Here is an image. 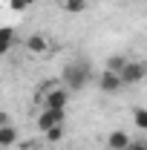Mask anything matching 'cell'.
Instances as JSON below:
<instances>
[{
    "label": "cell",
    "mask_w": 147,
    "mask_h": 150,
    "mask_svg": "<svg viewBox=\"0 0 147 150\" xmlns=\"http://www.w3.org/2000/svg\"><path fill=\"white\" fill-rule=\"evenodd\" d=\"M124 64H127V58H124V55H112L110 61H107V69L118 75V72H121V67H124Z\"/></svg>",
    "instance_id": "cell-11"
},
{
    "label": "cell",
    "mask_w": 147,
    "mask_h": 150,
    "mask_svg": "<svg viewBox=\"0 0 147 150\" xmlns=\"http://www.w3.org/2000/svg\"><path fill=\"white\" fill-rule=\"evenodd\" d=\"M61 6H64L69 15H78V12L87 9V0H61Z\"/></svg>",
    "instance_id": "cell-10"
},
{
    "label": "cell",
    "mask_w": 147,
    "mask_h": 150,
    "mask_svg": "<svg viewBox=\"0 0 147 150\" xmlns=\"http://www.w3.org/2000/svg\"><path fill=\"white\" fill-rule=\"evenodd\" d=\"M18 144V130L9 124V127H0V150H9Z\"/></svg>",
    "instance_id": "cell-8"
},
{
    "label": "cell",
    "mask_w": 147,
    "mask_h": 150,
    "mask_svg": "<svg viewBox=\"0 0 147 150\" xmlns=\"http://www.w3.org/2000/svg\"><path fill=\"white\" fill-rule=\"evenodd\" d=\"M32 3H35V0H12V9H26V6H32Z\"/></svg>",
    "instance_id": "cell-14"
},
{
    "label": "cell",
    "mask_w": 147,
    "mask_h": 150,
    "mask_svg": "<svg viewBox=\"0 0 147 150\" xmlns=\"http://www.w3.org/2000/svg\"><path fill=\"white\" fill-rule=\"evenodd\" d=\"M98 87H101V93H118L121 90V78L110 69H104V72L98 75Z\"/></svg>",
    "instance_id": "cell-4"
},
{
    "label": "cell",
    "mask_w": 147,
    "mask_h": 150,
    "mask_svg": "<svg viewBox=\"0 0 147 150\" xmlns=\"http://www.w3.org/2000/svg\"><path fill=\"white\" fill-rule=\"evenodd\" d=\"M9 124H12V115L6 110H0V127H9Z\"/></svg>",
    "instance_id": "cell-15"
},
{
    "label": "cell",
    "mask_w": 147,
    "mask_h": 150,
    "mask_svg": "<svg viewBox=\"0 0 147 150\" xmlns=\"http://www.w3.org/2000/svg\"><path fill=\"white\" fill-rule=\"evenodd\" d=\"M64 81H66L69 90H84L87 81H90V69H87L84 64H69V67L64 69Z\"/></svg>",
    "instance_id": "cell-1"
},
{
    "label": "cell",
    "mask_w": 147,
    "mask_h": 150,
    "mask_svg": "<svg viewBox=\"0 0 147 150\" xmlns=\"http://www.w3.org/2000/svg\"><path fill=\"white\" fill-rule=\"evenodd\" d=\"M130 142H133V139H130L124 130H112L110 136H107V147L110 150H127Z\"/></svg>",
    "instance_id": "cell-6"
},
{
    "label": "cell",
    "mask_w": 147,
    "mask_h": 150,
    "mask_svg": "<svg viewBox=\"0 0 147 150\" xmlns=\"http://www.w3.org/2000/svg\"><path fill=\"white\" fill-rule=\"evenodd\" d=\"M133 121H136V127H139V130H144V127H147V110L139 107V110L133 112Z\"/></svg>",
    "instance_id": "cell-13"
},
{
    "label": "cell",
    "mask_w": 147,
    "mask_h": 150,
    "mask_svg": "<svg viewBox=\"0 0 147 150\" xmlns=\"http://www.w3.org/2000/svg\"><path fill=\"white\" fill-rule=\"evenodd\" d=\"M64 118H66V110H52V107H46V110L40 112V118H37V127L46 133L49 127H58V124H64Z\"/></svg>",
    "instance_id": "cell-3"
},
{
    "label": "cell",
    "mask_w": 147,
    "mask_h": 150,
    "mask_svg": "<svg viewBox=\"0 0 147 150\" xmlns=\"http://www.w3.org/2000/svg\"><path fill=\"white\" fill-rule=\"evenodd\" d=\"M43 136H46V142H52V144H55V142H61V139H64V124H58V127H49Z\"/></svg>",
    "instance_id": "cell-12"
},
{
    "label": "cell",
    "mask_w": 147,
    "mask_h": 150,
    "mask_svg": "<svg viewBox=\"0 0 147 150\" xmlns=\"http://www.w3.org/2000/svg\"><path fill=\"white\" fill-rule=\"evenodd\" d=\"M12 43H15V32H12L9 26H3V29H0V55H6V52L12 49Z\"/></svg>",
    "instance_id": "cell-9"
},
{
    "label": "cell",
    "mask_w": 147,
    "mask_h": 150,
    "mask_svg": "<svg viewBox=\"0 0 147 150\" xmlns=\"http://www.w3.org/2000/svg\"><path fill=\"white\" fill-rule=\"evenodd\" d=\"M144 64H139V61H130L127 58V64L121 67V72H118V78H121V87L124 84H139L141 78H144Z\"/></svg>",
    "instance_id": "cell-2"
},
{
    "label": "cell",
    "mask_w": 147,
    "mask_h": 150,
    "mask_svg": "<svg viewBox=\"0 0 147 150\" xmlns=\"http://www.w3.org/2000/svg\"><path fill=\"white\" fill-rule=\"evenodd\" d=\"M127 150H147V144H144V142H130Z\"/></svg>",
    "instance_id": "cell-16"
},
{
    "label": "cell",
    "mask_w": 147,
    "mask_h": 150,
    "mask_svg": "<svg viewBox=\"0 0 147 150\" xmlns=\"http://www.w3.org/2000/svg\"><path fill=\"white\" fill-rule=\"evenodd\" d=\"M26 49H29L32 55H43V52L49 49V40H46L43 35H29L26 38Z\"/></svg>",
    "instance_id": "cell-7"
},
{
    "label": "cell",
    "mask_w": 147,
    "mask_h": 150,
    "mask_svg": "<svg viewBox=\"0 0 147 150\" xmlns=\"http://www.w3.org/2000/svg\"><path fill=\"white\" fill-rule=\"evenodd\" d=\"M43 104L52 107V110H66V93L64 90H49L43 95Z\"/></svg>",
    "instance_id": "cell-5"
}]
</instances>
